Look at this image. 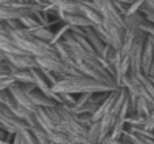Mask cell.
I'll list each match as a JSON object with an SVG mask.
<instances>
[{
  "label": "cell",
  "instance_id": "obj_1",
  "mask_svg": "<svg viewBox=\"0 0 154 144\" xmlns=\"http://www.w3.org/2000/svg\"><path fill=\"white\" fill-rule=\"evenodd\" d=\"M56 92H71V94H83V92H109L119 90L102 80H98L91 76H64L52 86Z\"/></svg>",
  "mask_w": 154,
  "mask_h": 144
},
{
  "label": "cell",
  "instance_id": "obj_2",
  "mask_svg": "<svg viewBox=\"0 0 154 144\" xmlns=\"http://www.w3.org/2000/svg\"><path fill=\"white\" fill-rule=\"evenodd\" d=\"M0 128L4 129L6 132L15 133L22 129L30 128V127L25 120L19 118L18 116H15L14 113L11 112L10 107H7L6 105H3V104H0Z\"/></svg>",
  "mask_w": 154,
  "mask_h": 144
},
{
  "label": "cell",
  "instance_id": "obj_3",
  "mask_svg": "<svg viewBox=\"0 0 154 144\" xmlns=\"http://www.w3.org/2000/svg\"><path fill=\"white\" fill-rule=\"evenodd\" d=\"M101 120L93 121L91 125L89 127V130H87V143H101Z\"/></svg>",
  "mask_w": 154,
  "mask_h": 144
},
{
  "label": "cell",
  "instance_id": "obj_4",
  "mask_svg": "<svg viewBox=\"0 0 154 144\" xmlns=\"http://www.w3.org/2000/svg\"><path fill=\"white\" fill-rule=\"evenodd\" d=\"M10 78H14V76L11 75L8 61L0 57V80H6V79H10Z\"/></svg>",
  "mask_w": 154,
  "mask_h": 144
},
{
  "label": "cell",
  "instance_id": "obj_5",
  "mask_svg": "<svg viewBox=\"0 0 154 144\" xmlns=\"http://www.w3.org/2000/svg\"><path fill=\"white\" fill-rule=\"evenodd\" d=\"M78 2H89V0H78Z\"/></svg>",
  "mask_w": 154,
  "mask_h": 144
}]
</instances>
